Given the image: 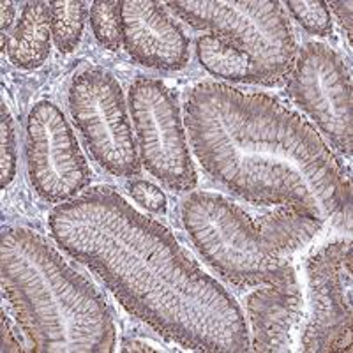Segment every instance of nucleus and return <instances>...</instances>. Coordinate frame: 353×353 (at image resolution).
Here are the masks:
<instances>
[{"label": "nucleus", "mask_w": 353, "mask_h": 353, "mask_svg": "<svg viewBox=\"0 0 353 353\" xmlns=\"http://www.w3.org/2000/svg\"><path fill=\"white\" fill-rule=\"evenodd\" d=\"M53 241L99 276L129 313L168 341L198 352H249L241 305L159 221L108 185L48 214Z\"/></svg>", "instance_id": "nucleus-1"}, {"label": "nucleus", "mask_w": 353, "mask_h": 353, "mask_svg": "<svg viewBox=\"0 0 353 353\" xmlns=\"http://www.w3.org/2000/svg\"><path fill=\"white\" fill-rule=\"evenodd\" d=\"M191 147L210 181L256 205H292L350 230L352 185L313 125L276 97L205 81L184 106Z\"/></svg>", "instance_id": "nucleus-2"}, {"label": "nucleus", "mask_w": 353, "mask_h": 353, "mask_svg": "<svg viewBox=\"0 0 353 353\" xmlns=\"http://www.w3.org/2000/svg\"><path fill=\"white\" fill-rule=\"evenodd\" d=\"M2 290L34 352L110 353L117 334L105 299L39 233L2 232Z\"/></svg>", "instance_id": "nucleus-3"}, {"label": "nucleus", "mask_w": 353, "mask_h": 353, "mask_svg": "<svg viewBox=\"0 0 353 353\" xmlns=\"http://www.w3.org/2000/svg\"><path fill=\"white\" fill-rule=\"evenodd\" d=\"M182 225L200 256L237 286L277 285L295 276L283 256L239 205L217 193L194 191L181 207Z\"/></svg>", "instance_id": "nucleus-4"}, {"label": "nucleus", "mask_w": 353, "mask_h": 353, "mask_svg": "<svg viewBox=\"0 0 353 353\" xmlns=\"http://www.w3.org/2000/svg\"><path fill=\"white\" fill-rule=\"evenodd\" d=\"M166 6L196 30L241 50L251 62V83L274 87L288 78L297 44L277 0H172Z\"/></svg>", "instance_id": "nucleus-5"}, {"label": "nucleus", "mask_w": 353, "mask_h": 353, "mask_svg": "<svg viewBox=\"0 0 353 353\" xmlns=\"http://www.w3.org/2000/svg\"><path fill=\"white\" fill-rule=\"evenodd\" d=\"M68 105L88 152L101 168L115 176L140 175L138 143L124 90L112 72L101 68L78 72L69 85Z\"/></svg>", "instance_id": "nucleus-6"}, {"label": "nucleus", "mask_w": 353, "mask_h": 353, "mask_svg": "<svg viewBox=\"0 0 353 353\" xmlns=\"http://www.w3.org/2000/svg\"><path fill=\"white\" fill-rule=\"evenodd\" d=\"M138 140V156L145 170L168 189L189 193L198 184L181 108L175 96L161 80L138 77L129 88Z\"/></svg>", "instance_id": "nucleus-7"}, {"label": "nucleus", "mask_w": 353, "mask_h": 353, "mask_svg": "<svg viewBox=\"0 0 353 353\" xmlns=\"http://www.w3.org/2000/svg\"><path fill=\"white\" fill-rule=\"evenodd\" d=\"M288 92L334 149L352 156V78L341 57L323 43H305L288 74Z\"/></svg>", "instance_id": "nucleus-8"}, {"label": "nucleus", "mask_w": 353, "mask_h": 353, "mask_svg": "<svg viewBox=\"0 0 353 353\" xmlns=\"http://www.w3.org/2000/svg\"><path fill=\"white\" fill-rule=\"evenodd\" d=\"M25 152L30 184L50 203L74 200L92 181L68 119L52 101H39L28 112Z\"/></svg>", "instance_id": "nucleus-9"}, {"label": "nucleus", "mask_w": 353, "mask_h": 353, "mask_svg": "<svg viewBox=\"0 0 353 353\" xmlns=\"http://www.w3.org/2000/svg\"><path fill=\"white\" fill-rule=\"evenodd\" d=\"M311 314L302 330V350L352 352V244L334 241L305 263Z\"/></svg>", "instance_id": "nucleus-10"}, {"label": "nucleus", "mask_w": 353, "mask_h": 353, "mask_svg": "<svg viewBox=\"0 0 353 353\" xmlns=\"http://www.w3.org/2000/svg\"><path fill=\"white\" fill-rule=\"evenodd\" d=\"M122 44L132 61L159 71H179L189 61V37L152 0H122Z\"/></svg>", "instance_id": "nucleus-11"}, {"label": "nucleus", "mask_w": 353, "mask_h": 353, "mask_svg": "<svg viewBox=\"0 0 353 353\" xmlns=\"http://www.w3.org/2000/svg\"><path fill=\"white\" fill-rule=\"evenodd\" d=\"M251 350L260 353L292 352L304 316L297 274L277 285H263L248 297Z\"/></svg>", "instance_id": "nucleus-12"}, {"label": "nucleus", "mask_w": 353, "mask_h": 353, "mask_svg": "<svg viewBox=\"0 0 353 353\" xmlns=\"http://www.w3.org/2000/svg\"><path fill=\"white\" fill-rule=\"evenodd\" d=\"M52 20L48 2H28L8 39L11 64L20 69H37L46 62L52 46Z\"/></svg>", "instance_id": "nucleus-13"}, {"label": "nucleus", "mask_w": 353, "mask_h": 353, "mask_svg": "<svg viewBox=\"0 0 353 353\" xmlns=\"http://www.w3.org/2000/svg\"><path fill=\"white\" fill-rule=\"evenodd\" d=\"M254 221L270 244L286 258L313 241L325 225L307 210L292 205H277Z\"/></svg>", "instance_id": "nucleus-14"}, {"label": "nucleus", "mask_w": 353, "mask_h": 353, "mask_svg": "<svg viewBox=\"0 0 353 353\" xmlns=\"http://www.w3.org/2000/svg\"><path fill=\"white\" fill-rule=\"evenodd\" d=\"M196 55L200 64L216 78L251 83V62L230 41L216 34L200 36L196 39Z\"/></svg>", "instance_id": "nucleus-15"}, {"label": "nucleus", "mask_w": 353, "mask_h": 353, "mask_svg": "<svg viewBox=\"0 0 353 353\" xmlns=\"http://www.w3.org/2000/svg\"><path fill=\"white\" fill-rule=\"evenodd\" d=\"M88 9L81 0H59L50 2V20H52V37L61 53H71L77 50L83 36Z\"/></svg>", "instance_id": "nucleus-16"}, {"label": "nucleus", "mask_w": 353, "mask_h": 353, "mask_svg": "<svg viewBox=\"0 0 353 353\" xmlns=\"http://www.w3.org/2000/svg\"><path fill=\"white\" fill-rule=\"evenodd\" d=\"M90 25L97 43L117 52L122 43V0H96L90 8Z\"/></svg>", "instance_id": "nucleus-17"}, {"label": "nucleus", "mask_w": 353, "mask_h": 353, "mask_svg": "<svg viewBox=\"0 0 353 353\" xmlns=\"http://www.w3.org/2000/svg\"><path fill=\"white\" fill-rule=\"evenodd\" d=\"M286 8L309 34L320 37L332 34V18L323 0H288Z\"/></svg>", "instance_id": "nucleus-18"}, {"label": "nucleus", "mask_w": 353, "mask_h": 353, "mask_svg": "<svg viewBox=\"0 0 353 353\" xmlns=\"http://www.w3.org/2000/svg\"><path fill=\"white\" fill-rule=\"evenodd\" d=\"M17 132L14 122L6 103H2V119H0V168H2V189L8 188L17 175Z\"/></svg>", "instance_id": "nucleus-19"}, {"label": "nucleus", "mask_w": 353, "mask_h": 353, "mask_svg": "<svg viewBox=\"0 0 353 353\" xmlns=\"http://www.w3.org/2000/svg\"><path fill=\"white\" fill-rule=\"evenodd\" d=\"M129 194L138 205H141L143 209H147L149 212L154 214H165L166 212V194L163 193V189L157 188L156 184L149 181H143V179H137V181L129 182L128 185Z\"/></svg>", "instance_id": "nucleus-20"}, {"label": "nucleus", "mask_w": 353, "mask_h": 353, "mask_svg": "<svg viewBox=\"0 0 353 353\" xmlns=\"http://www.w3.org/2000/svg\"><path fill=\"white\" fill-rule=\"evenodd\" d=\"M327 8H332V12L337 17V21L341 23V27L346 30V36L352 41L353 30H352V12H353V4L350 0L345 2H330L327 4Z\"/></svg>", "instance_id": "nucleus-21"}, {"label": "nucleus", "mask_w": 353, "mask_h": 353, "mask_svg": "<svg viewBox=\"0 0 353 353\" xmlns=\"http://www.w3.org/2000/svg\"><path fill=\"white\" fill-rule=\"evenodd\" d=\"M0 323H2V352H23L21 345L17 341V337H14V332L11 329V321L8 320L4 311H2Z\"/></svg>", "instance_id": "nucleus-22"}, {"label": "nucleus", "mask_w": 353, "mask_h": 353, "mask_svg": "<svg viewBox=\"0 0 353 353\" xmlns=\"http://www.w3.org/2000/svg\"><path fill=\"white\" fill-rule=\"evenodd\" d=\"M0 9H2V34H6V30L11 28L17 8H14V2H8V0H4V2H2V8Z\"/></svg>", "instance_id": "nucleus-23"}, {"label": "nucleus", "mask_w": 353, "mask_h": 353, "mask_svg": "<svg viewBox=\"0 0 353 353\" xmlns=\"http://www.w3.org/2000/svg\"><path fill=\"white\" fill-rule=\"evenodd\" d=\"M122 352H156V348H152V346L145 345V343L138 341V339H125L124 343H122Z\"/></svg>", "instance_id": "nucleus-24"}]
</instances>
